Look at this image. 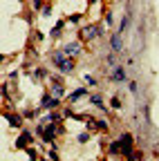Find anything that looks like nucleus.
I'll use <instances>...</instances> for the list:
<instances>
[{
	"mask_svg": "<svg viewBox=\"0 0 159 161\" xmlns=\"http://www.w3.org/2000/svg\"><path fill=\"white\" fill-rule=\"evenodd\" d=\"M52 63H54V67H56L58 72H63V74H72V72H74V67H76L74 56H65V54H63V49L52 52Z\"/></svg>",
	"mask_w": 159,
	"mask_h": 161,
	"instance_id": "obj_1",
	"label": "nucleus"
},
{
	"mask_svg": "<svg viewBox=\"0 0 159 161\" xmlns=\"http://www.w3.org/2000/svg\"><path fill=\"white\" fill-rule=\"evenodd\" d=\"M58 132H61V128H58V123H54V121H49V123H45V130L41 132V139L45 141V143H52V141L58 136Z\"/></svg>",
	"mask_w": 159,
	"mask_h": 161,
	"instance_id": "obj_2",
	"label": "nucleus"
},
{
	"mask_svg": "<svg viewBox=\"0 0 159 161\" xmlns=\"http://www.w3.org/2000/svg\"><path fill=\"white\" fill-rule=\"evenodd\" d=\"M108 80H112V83H126V80H128L126 67L123 65H114L112 72H110V76H108Z\"/></svg>",
	"mask_w": 159,
	"mask_h": 161,
	"instance_id": "obj_3",
	"label": "nucleus"
},
{
	"mask_svg": "<svg viewBox=\"0 0 159 161\" xmlns=\"http://www.w3.org/2000/svg\"><path fill=\"white\" fill-rule=\"evenodd\" d=\"M41 105H43L45 110H56L58 105H61V98H58V96H54L52 92H47V94L41 98Z\"/></svg>",
	"mask_w": 159,
	"mask_h": 161,
	"instance_id": "obj_4",
	"label": "nucleus"
},
{
	"mask_svg": "<svg viewBox=\"0 0 159 161\" xmlns=\"http://www.w3.org/2000/svg\"><path fill=\"white\" fill-rule=\"evenodd\" d=\"M101 34H103V29L99 27V25H88V27L81 29V38H83V40H92V38L101 36Z\"/></svg>",
	"mask_w": 159,
	"mask_h": 161,
	"instance_id": "obj_5",
	"label": "nucleus"
},
{
	"mask_svg": "<svg viewBox=\"0 0 159 161\" xmlns=\"http://www.w3.org/2000/svg\"><path fill=\"white\" fill-rule=\"evenodd\" d=\"M31 141H34V132L25 130V132H23L20 136L16 139V148H18V150H25V148H27V146L31 143Z\"/></svg>",
	"mask_w": 159,
	"mask_h": 161,
	"instance_id": "obj_6",
	"label": "nucleus"
},
{
	"mask_svg": "<svg viewBox=\"0 0 159 161\" xmlns=\"http://www.w3.org/2000/svg\"><path fill=\"white\" fill-rule=\"evenodd\" d=\"M110 49L114 52V54H119V52H123V40H121V34H112L110 36Z\"/></svg>",
	"mask_w": 159,
	"mask_h": 161,
	"instance_id": "obj_7",
	"label": "nucleus"
},
{
	"mask_svg": "<svg viewBox=\"0 0 159 161\" xmlns=\"http://www.w3.org/2000/svg\"><path fill=\"white\" fill-rule=\"evenodd\" d=\"M5 119H7V123H9L11 128H16V130H18V128H23V116H20V114H16V112H7V114H5Z\"/></svg>",
	"mask_w": 159,
	"mask_h": 161,
	"instance_id": "obj_8",
	"label": "nucleus"
},
{
	"mask_svg": "<svg viewBox=\"0 0 159 161\" xmlns=\"http://www.w3.org/2000/svg\"><path fill=\"white\" fill-rule=\"evenodd\" d=\"M78 52H81V43H78V40H74V43H67V45L63 47V54H65V56H76Z\"/></svg>",
	"mask_w": 159,
	"mask_h": 161,
	"instance_id": "obj_9",
	"label": "nucleus"
},
{
	"mask_svg": "<svg viewBox=\"0 0 159 161\" xmlns=\"http://www.w3.org/2000/svg\"><path fill=\"white\" fill-rule=\"evenodd\" d=\"M81 96H88V90H85V87H76L74 92H70V94H67V101H70V103H76Z\"/></svg>",
	"mask_w": 159,
	"mask_h": 161,
	"instance_id": "obj_10",
	"label": "nucleus"
},
{
	"mask_svg": "<svg viewBox=\"0 0 159 161\" xmlns=\"http://www.w3.org/2000/svg\"><path fill=\"white\" fill-rule=\"evenodd\" d=\"M65 116L61 114V112H56V110H47V114H45V123H49V121H54V123H61Z\"/></svg>",
	"mask_w": 159,
	"mask_h": 161,
	"instance_id": "obj_11",
	"label": "nucleus"
},
{
	"mask_svg": "<svg viewBox=\"0 0 159 161\" xmlns=\"http://www.w3.org/2000/svg\"><path fill=\"white\" fill-rule=\"evenodd\" d=\"M63 29H65V20H58V23L52 27V31H49V36L52 38H58V36H61L63 34Z\"/></svg>",
	"mask_w": 159,
	"mask_h": 161,
	"instance_id": "obj_12",
	"label": "nucleus"
},
{
	"mask_svg": "<svg viewBox=\"0 0 159 161\" xmlns=\"http://www.w3.org/2000/svg\"><path fill=\"white\" fill-rule=\"evenodd\" d=\"M90 103L96 105V108H101V110H108V105L103 103V96H99V94H92L90 96Z\"/></svg>",
	"mask_w": 159,
	"mask_h": 161,
	"instance_id": "obj_13",
	"label": "nucleus"
},
{
	"mask_svg": "<svg viewBox=\"0 0 159 161\" xmlns=\"http://www.w3.org/2000/svg\"><path fill=\"white\" fill-rule=\"evenodd\" d=\"M108 152L112 154V157H116V154H121V141H112V143H110V148H108Z\"/></svg>",
	"mask_w": 159,
	"mask_h": 161,
	"instance_id": "obj_14",
	"label": "nucleus"
},
{
	"mask_svg": "<svg viewBox=\"0 0 159 161\" xmlns=\"http://www.w3.org/2000/svg\"><path fill=\"white\" fill-rule=\"evenodd\" d=\"M83 80H85V85H90V87H96V85H99L96 76H92V74H85V76H83Z\"/></svg>",
	"mask_w": 159,
	"mask_h": 161,
	"instance_id": "obj_15",
	"label": "nucleus"
},
{
	"mask_svg": "<svg viewBox=\"0 0 159 161\" xmlns=\"http://www.w3.org/2000/svg\"><path fill=\"white\" fill-rule=\"evenodd\" d=\"M128 27H130V18H128V16H123V20H121V25H119L116 34H123V31H126Z\"/></svg>",
	"mask_w": 159,
	"mask_h": 161,
	"instance_id": "obj_16",
	"label": "nucleus"
},
{
	"mask_svg": "<svg viewBox=\"0 0 159 161\" xmlns=\"http://www.w3.org/2000/svg\"><path fill=\"white\" fill-rule=\"evenodd\" d=\"M52 94H54V96H58V98H61V96H65L63 85H52Z\"/></svg>",
	"mask_w": 159,
	"mask_h": 161,
	"instance_id": "obj_17",
	"label": "nucleus"
},
{
	"mask_svg": "<svg viewBox=\"0 0 159 161\" xmlns=\"http://www.w3.org/2000/svg\"><path fill=\"white\" fill-rule=\"evenodd\" d=\"M49 83H52V85H63L65 80H63L61 74H54V76H49Z\"/></svg>",
	"mask_w": 159,
	"mask_h": 161,
	"instance_id": "obj_18",
	"label": "nucleus"
},
{
	"mask_svg": "<svg viewBox=\"0 0 159 161\" xmlns=\"http://www.w3.org/2000/svg\"><path fill=\"white\" fill-rule=\"evenodd\" d=\"M94 128H96V130H108L110 123H108V121H103V119H99V121H94Z\"/></svg>",
	"mask_w": 159,
	"mask_h": 161,
	"instance_id": "obj_19",
	"label": "nucleus"
},
{
	"mask_svg": "<svg viewBox=\"0 0 159 161\" xmlns=\"http://www.w3.org/2000/svg\"><path fill=\"white\" fill-rule=\"evenodd\" d=\"M110 105H112V110H119V108H121V98H119V96H112V98H110Z\"/></svg>",
	"mask_w": 159,
	"mask_h": 161,
	"instance_id": "obj_20",
	"label": "nucleus"
},
{
	"mask_svg": "<svg viewBox=\"0 0 159 161\" xmlns=\"http://www.w3.org/2000/svg\"><path fill=\"white\" fill-rule=\"evenodd\" d=\"M90 139H92V134H90V132H81V134H78V143H88Z\"/></svg>",
	"mask_w": 159,
	"mask_h": 161,
	"instance_id": "obj_21",
	"label": "nucleus"
},
{
	"mask_svg": "<svg viewBox=\"0 0 159 161\" xmlns=\"http://www.w3.org/2000/svg\"><path fill=\"white\" fill-rule=\"evenodd\" d=\"M25 119L36 121V119H38V110H27V112H25Z\"/></svg>",
	"mask_w": 159,
	"mask_h": 161,
	"instance_id": "obj_22",
	"label": "nucleus"
},
{
	"mask_svg": "<svg viewBox=\"0 0 159 161\" xmlns=\"http://www.w3.org/2000/svg\"><path fill=\"white\" fill-rule=\"evenodd\" d=\"M105 63H108V67H114V65H119V63H116V58H114V52H112V54H108Z\"/></svg>",
	"mask_w": 159,
	"mask_h": 161,
	"instance_id": "obj_23",
	"label": "nucleus"
},
{
	"mask_svg": "<svg viewBox=\"0 0 159 161\" xmlns=\"http://www.w3.org/2000/svg\"><path fill=\"white\" fill-rule=\"evenodd\" d=\"M47 157H49V159H58V157H61V154H58V148H56V146H52V148H49V152H47Z\"/></svg>",
	"mask_w": 159,
	"mask_h": 161,
	"instance_id": "obj_24",
	"label": "nucleus"
},
{
	"mask_svg": "<svg viewBox=\"0 0 159 161\" xmlns=\"http://www.w3.org/2000/svg\"><path fill=\"white\" fill-rule=\"evenodd\" d=\"M25 152L29 154V159H38V150H36V148H29V146H27V148H25Z\"/></svg>",
	"mask_w": 159,
	"mask_h": 161,
	"instance_id": "obj_25",
	"label": "nucleus"
},
{
	"mask_svg": "<svg viewBox=\"0 0 159 161\" xmlns=\"http://www.w3.org/2000/svg\"><path fill=\"white\" fill-rule=\"evenodd\" d=\"M43 5H45V0H34L31 9H34V11H41V9H43Z\"/></svg>",
	"mask_w": 159,
	"mask_h": 161,
	"instance_id": "obj_26",
	"label": "nucleus"
},
{
	"mask_svg": "<svg viewBox=\"0 0 159 161\" xmlns=\"http://www.w3.org/2000/svg\"><path fill=\"white\" fill-rule=\"evenodd\" d=\"M105 25H108V27H112V25H114V16H112V11H108V14H105Z\"/></svg>",
	"mask_w": 159,
	"mask_h": 161,
	"instance_id": "obj_27",
	"label": "nucleus"
},
{
	"mask_svg": "<svg viewBox=\"0 0 159 161\" xmlns=\"http://www.w3.org/2000/svg\"><path fill=\"white\" fill-rule=\"evenodd\" d=\"M128 90H130V92L134 94V92L139 90V83H137V80H128Z\"/></svg>",
	"mask_w": 159,
	"mask_h": 161,
	"instance_id": "obj_28",
	"label": "nucleus"
},
{
	"mask_svg": "<svg viewBox=\"0 0 159 161\" xmlns=\"http://www.w3.org/2000/svg\"><path fill=\"white\" fill-rule=\"evenodd\" d=\"M67 20H70L72 25H78V23H81V14H74V16H70Z\"/></svg>",
	"mask_w": 159,
	"mask_h": 161,
	"instance_id": "obj_29",
	"label": "nucleus"
},
{
	"mask_svg": "<svg viewBox=\"0 0 159 161\" xmlns=\"http://www.w3.org/2000/svg\"><path fill=\"white\" fill-rule=\"evenodd\" d=\"M45 76V69H34V74H31V78L36 80V78H43Z\"/></svg>",
	"mask_w": 159,
	"mask_h": 161,
	"instance_id": "obj_30",
	"label": "nucleus"
},
{
	"mask_svg": "<svg viewBox=\"0 0 159 161\" xmlns=\"http://www.w3.org/2000/svg\"><path fill=\"white\" fill-rule=\"evenodd\" d=\"M41 14H43V16H52V7H49V5H43Z\"/></svg>",
	"mask_w": 159,
	"mask_h": 161,
	"instance_id": "obj_31",
	"label": "nucleus"
},
{
	"mask_svg": "<svg viewBox=\"0 0 159 161\" xmlns=\"http://www.w3.org/2000/svg\"><path fill=\"white\" fill-rule=\"evenodd\" d=\"M0 63H5V56H3V54H0Z\"/></svg>",
	"mask_w": 159,
	"mask_h": 161,
	"instance_id": "obj_32",
	"label": "nucleus"
},
{
	"mask_svg": "<svg viewBox=\"0 0 159 161\" xmlns=\"http://www.w3.org/2000/svg\"><path fill=\"white\" fill-rule=\"evenodd\" d=\"M94 3H96V0H90V5H94Z\"/></svg>",
	"mask_w": 159,
	"mask_h": 161,
	"instance_id": "obj_33",
	"label": "nucleus"
},
{
	"mask_svg": "<svg viewBox=\"0 0 159 161\" xmlns=\"http://www.w3.org/2000/svg\"><path fill=\"white\" fill-rule=\"evenodd\" d=\"M0 85H3V83H0Z\"/></svg>",
	"mask_w": 159,
	"mask_h": 161,
	"instance_id": "obj_34",
	"label": "nucleus"
},
{
	"mask_svg": "<svg viewBox=\"0 0 159 161\" xmlns=\"http://www.w3.org/2000/svg\"><path fill=\"white\" fill-rule=\"evenodd\" d=\"M45 3H47V0H45Z\"/></svg>",
	"mask_w": 159,
	"mask_h": 161,
	"instance_id": "obj_35",
	"label": "nucleus"
}]
</instances>
